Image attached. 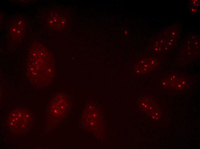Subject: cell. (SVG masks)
I'll return each mask as SVG.
<instances>
[{"label":"cell","instance_id":"6da1fadb","mask_svg":"<svg viewBox=\"0 0 200 149\" xmlns=\"http://www.w3.org/2000/svg\"><path fill=\"white\" fill-rule=\"evenodd\" d=\"M43 50L41 46H33L30 51L27 65L28 79L32 83L40 87L46 84L51 70L45 63Z\"/></svg>","mask_w":200,"mask_h":149},{"label":"cell","instance_id":"7a4b0ae2","mask_svg":"<svg viewBox=\"0 0 200 149\" xmlns=\"http://www.w3.org/2000/svg\"><path fill=\"white\" fill-rule=\"evenodd\" d=\"M8 118V125L11 129L14 132L20 133L27 127L30 116L26 110L18 109L10 114Z\"/></svg>","mask_w":200,"mask_h":149},{"label":"cell","instance_id":"3957f363","mask_svg":"<svg viewBox=\"0 0 200 149\" xmlns=\"http://www.w3.org/2000/svg\"><path fill=\"white\" fill-rule=\"evenodd\" d=\"M65 102L61 95H59L55 97L51 103V111L55 116H59L61 112L64 111Z\"/></svg>","mask_w":200,"mask_h":149}]
</instances>
